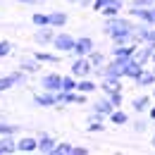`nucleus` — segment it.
I'll list each match as a JSON object with an SVG mask.
<instances>
[{"label": "nucleus", "instance_id": "1", "mask_svg": "<svg viewBox=\"0 0 155 155\" xmlns=\"http://www.w3.org/2000/svg\"><path fill=\"white\" fill-rule=\"evenodd\" d=\"M134 26H136V21H134V17H122V15H117V17H105V21H103V34L110 38L115 31H124V29H129V31H134Z\"/></svg>", "mask_w": 155, "mask_h": 155}, {"label": "nucleus", "instance_id": "2", "mask_svg": "<svg viewBox=\"0 0 155 155\" xmlns=\"http://www.w3.org/2000/svg\"><path fill=\"white\" fill-rule=\"evenodd\" d=\"M74 43H77V38L72 36V34H67V31H60V34H55V41H53V50L55 53H60V55H72V50H74Z\"/></svg>", "mask_w": 155, "mask_h": 155}, {"label": "nucleus", "instance_id": "3", "mask_svg": "<svg viewBox=\"0 0 155 155\" xmlns=\"http://www.w3.org/2000/svg\"><path fill=\"white\" fill-rule=\"evenodd\" d=\"M69 74H74L77 79H84V77H91L93 74V64L88 58H74L72 64H69Z\"/></svg>", "mask_w": 155, "mask_h": 155}, {"label": "nucleus", "instance_id": "4", "mask_svg": "<svg viewBox=\"0 0 155 155\" xmlns=\"http://www.w3.org/2000/svg\"><path fill=\"white\" fill-rule=\"evenodd\" d=\"M127 15L134 17V19L146 21V24H150V26H155V5L153 7H136V5H129V7H127Z\"/></svg>", "mask_w": 155, "mask_h": 155}, {"label": "nucleus", "instance_id": "5", "mask_svg": "<svg viewBox=\"0 0 155 155\" xmlns=\"http://www.w3.org/2000/svg\"><path fill=\"white\" fill-rule=\"evenodd\" d=\"M93 50H96V41L91 36H79L74 43V50H72V58H88Z\"/></svg>", "mask_w": 155, "mask_h": 155}, {"label": "nucleus", "instance_id": "6", "mask_svg": "<svg viewBox=\"0 0 155 155\" xmlns=\"http://www.w3.org/2000/svg\"><path fill=\"white\" fill-rule=\"evenodd\" d=\"M41 88H43V91H53V93L62 91V74H58V72L43 74V77H41Z\"/></svg>", "mask_w": 155, "mask_h": 155}, {"label": "nucleus", "instance_id": "7", "mask_svg": "<svg viewBox=\"0 0 155 155\" xmlns=\"http://www.w3.org/2000/svg\"><path fill=\"white\" fill-rule=\"evenodd\" d=\"M55 26H38L36 29V34H34V41L38 43V45H53V41H55Z\"/></svg>", "mask_w": 155, "mask_h": 155}, {"label": "nucleus", "instance_id": "8", "mask_svg": "<svg viewBox=\"0 0 155 155\" xmlns=\"http://www.w3.org/2000/svg\"><path fill=\"white\" fill-rule=\"evenodd\" d=\"M155 100L153 96H148V93H143V96H136L131 100V110H134L136 115H148V110H150V105H153Z\"/></svg>", "mask_w": 155, "mask_h": 155}, {"label": "nucleus", "instance_id": "9", "mask_svg": "<svg viewBox=\"0 0 155 155\" xmlns=\"http://www.w3.org/2000/svg\"><path fill=\"white\" fill-rule=\"evenodd\" d=\"M60 100H58V93H53V91H41L34 96V105L36 107H55Z\"/></svg>", "mask_w": 155, "mask_h": 155}, {"label": "nucleus", "instance_id": "10", "mask_svg": "<svg viewBox=\"0 0 155 155\" xmlns=\"http://www.w3.org/2000/svg\"><path fill=\"white\" fill-rule=\"evenodd\" d=\"M98 86H100L103 96H110L112 91H124V86H122V79H115V77H103L100 81H98Z\"/></svg>", "mask_w": 155, "mask_h": 155}, {"label": "nucleus", "instance_id": "11", "mask_svg": "<svg viewBox=\"0 0 155 155\" xmlns=\"http://www.w3.org/2000/svg\"><path fill=\"white\" fill-rule=\"evenodd\" d=\"M17 153H38V138L36 136L17 138Z\"/></svg>", "mask_w": 155, "mask_h": 155}, {"label": "nucleus", "instance_id": "12", "mask_svg": "<svg viewBox=\"0 0 155 155\" xmlns=\"http://www.w3.org/2000/svg\"><path fill=\"white\" fill-rule=\"evenodd\" d=\"M122 10H127V0H107V5L100 10L103 17H117L122 15Z\"/></svg>", "mask_w": 155, "mask_h": 155}, {"label": "nucleus", "instance_id": "13", "mask_svg": "<svg viewBox=\"0 0 155 155\" xmlns=\"http://www.w3.org/2000/svg\"><path fill=\"white\" fill-rule=\"evenodd\" d=\"M143 72H146V64H141L136 58H131L127 62V67H124V79H131V81H134V79H138Z\"/></svg>", "mask_w": 155, "mask_h": 155}, {"label": "nucleus", "instance_id": "14", "mask_svg": "<svg viewBox=\"0 0 155 155\" xmlns=\"http://www.w3.org/2000/svg\"><path fill=\"white\" fill-rule=\"evenodd\" d=\"M55 146H58L55 136H50V134H41V136H38V153H43V155H53Z\"/></svg>", "mask_w": 155, "mask_h": 155}, {"label": "nucleus", "instance_id": "15", "mask_svg": "<svg viewBox=\"0 0 155 155\" xmlns=\"http://www.w3.org/2000/svg\"><path fill=\"white\" fill-rule=\"evenodd\" d=\"M136 43H127V45H112L110 48V58H134L136 53Z\"/></svg>", "mask_w": 155, "mask_h": 155}, {"label": "nucleus", "instance_id": "16", "mask_svg": "<svg viewBox=\"0 0 155 155\" xmlns=\"http://www.w3.org/2000/svg\"><path fill=\"white\" fill-rule=\"evenodd\" d=\"M91 110H96V112H100V115L110 117L112 110H115V105H112V100H110L107 96H103V98H98L96 103H91Z\"/></svg>", "mask_w": 155, "mask_h": 155}, {"label": "nucleus", "instance_id": "17", "mask_svg": "<svg viewBox=\"0 0 155 155\" xmlns=\"http://www.w3.org/2000/svg\"><path fill=\"white\" fill-rule=\"evenodd\" d=\"M77 91L86 93V96H91V93L100 91V86H98V81L93 77H84V79H79V81H77Z\"/></svg>", "mask_w": 155, "mask_h": 155}, {"label": "nucleus", "instance_id": "18", "mask_svg": "<svg viewBox=\"0 0 155 155\" xmlns=\"http://www.w3.org/2000/svg\"><path fill=\"white\" fill-rule=\"evenodd\" d=\"M105 77H115V79H124V67L119 64V60L110 58L105 62Z\"/></svg>", "mask_w": 155, "mask_h": 155}, {"label": "nucleus", "instance_id": "19", "mask_svg": "<svg viewBox=\"0 0 155 155\" xmlns=\"http://www.w3.org/2000/svg\"><path fill=\"white\" fill-rule=\"evenodd\" d=\"M41 64H43V62L36 60L34 55H31V58H21L19 60V69H24L26 74H36V72H41Z\"/></svg>", "mask_w": 155, "mask_h": 155}, {"label": "nucleus", "instance_id": "20", "mask_svg": "<svg viewBox=\"0 0 155 155\" xmlns=\"http://www.w3.org/2000/svg\"><path fill=\"white\" fill-rule=\"evenodd\" d=\"M112 45H127V43H134V31H129V29H124V31H115L112 36Z\"/></svg>", "mask_w": 155, "mask_h": 155}, {"label": "nucleus", "instance_id": "21", "mask_svg": "<svg viewBox=\"0 0 155 155\" xmlns=\"http://www.w3.org/2000/svg\"><path fill=\"white\" fill-rule=\"evenodd\" d=\"M107 122L110 124H115V127H124V124H131V119H129V115L122 110V107H115L112 110V115L107 117Z\"/></svg>", "mask_w": 155, "mask_h": 155}, {"label": "nucleus", "instance_id": "22", "mask_svg": "<svg viewBox=\"0 0 155 155\" xmlns=\"http://www.w3.org/2000/svg\"><path fill=\"white\" fill-rule=\"evenodd\" d=\"M134 84L138 86V88H153L155 86V72L153 69H146L138 79H134Z\"/></svg>", "mask_w": 155, "mask_h": 155}, {"label": "nucleus", "instance_id": "23", "mask_svg": "<svg viewBox=\"0 0 155 155\" xmlns=\"http://www.w3.org/2000/svg\"><path fill=\"white\" fill-rule=\"evenodd\" d=\"M48 15H50V26H55V29H64L67 21H69L67 12H62V10H53V12H48Z\"/></svg>", "mask_w": 155, "mask_h": 155}, {"label": "nucleus", "instance_id": "24", "mask_svg": "<svg viewBox=\"0 0 155 155\" xmlns=\"http://www.w3.org/2000/svg\"><path fill=\"white\" fill-rule=\"evenodd\" d=\"M0 148H2V153L5 155H12V153H17V138L12 134H7V136H0Z\"/></svg>", "mask_w": 155, "mask_h": 155}, {"label": "nucleus", "instance_id": "25", "mask_svg": "<svg viewBox=\"0 0 155 155\" xmlns=\"http://www.w3.org/2000/svg\"><path fill=\"white\" fill-rule=\"evenodd\" d=\"M34 58L41 60L43 64H60V53H48V50H36Z\"/></svg>", "mask_w": 155, "mask_h": 155}, {"label": "nucleus", "instance_id": "26", "mask_svg": "<svg viewBox=\"0 0 155 155\" xmlns=\"http://www.w3.org/2000/svg\"><path fill=\"white\" fill-rule=\"evenodd\" d=\"M31 24L38 29V26H50V15H45V12H34L31 15Z\"/></svg>", "mask_w": 155, "mask_h": 155}, {"label": "nucleus", "instance_id": "27", "mask_svg": "<svg viewBox=\"0 0 155 155\" xmlns=\"http://www.w3.org/2000/svg\"><path fill=\"white\" fill-rule=\"evenodd\" d=\"M148 122H150V119H143V117L134 119V122H131V131H134V134H146V131H148Z\"/></svg>", "mask_w": 155, "mask_h": 155}, {"label": "nucleus", "instance_id": "28", "mask_svg": "<svg viewBox=\"0 0 155 155\" xmlns=\"http://www.w3.org/2000/svg\"><path fill=\"white\" fill-rule=\"evenodd\" d=\"M19 124H7V122H2V119H0V136H7V134H19Z\"/></svg>", "mask_w": 155, "mask_h": 155}, {"label": "nucleus", "instance_id": "29", "mask_svg": "<svg viewBox=\"0 0 155 155\" xmlns=\"http://www.w3.org/2000/svg\"><path fill=\"white\" fill-rule=\"evenodd\" d=\"M77 81L79 79L74 74H64L62 77V91H77Z\"/></svg>", "mask_w": 155, "mask_h": 155}, {"label": "nucleus", "instance_id": "30", "mask_svg": "<svg viewBox=\"0 0 155 155\" xmlns=\"http://www.w3.org/2000/svg\"><path fill=\"white\" fill-rule=\"evenodd\" d=\"M72 148H74V146H72L69 141H62V143L58 141V146H55L53 155H72Z\"/></svg>", "mask_w": 155, "mask_h": 155}, {"label": "nucleus", "instance_id": "31", "mask_svg": "<svg viewBox=\"0 0 155 155\" xmlns=\"http://www.w3.org/2000/svg\"><path fill=\"white\" fill-rule=\"evenodd\" d=\"M88 60H91V64H93V67H103V64L107 62V58H105L100 50H93V53L88 55Z\"/></svg>", "mask_w": 155, "mask_h": 155}, {"label": "nucleus", "instance_id": "32", "mask_svg": "<svg viewBox=\"0 0 155 155\" xmlns=\"http://www.w3.org/2000/svg\"><path fill=\"white\" fill-rule=\"evenodd\" d=\"M10 74H12V79H15V84H17V86H26V77H29V74H26L24 69L17 67V69H15V72H10Z\"/></svg>", "mask_w": 155, "mask_h": 155}, {"label": "nucleus", "instance_id": "33", "mask_svg": "<svg viewBox=\"0 0 155 155\" xmlns=\"http://www.w3.org/2000/svg\"><path fill=\"white\" fill-rule=\"evenodd\" d=\"M12 86H17V84H15V79H12V74H5V77H0V93L10 91Z\"/></svg>", "mask_w": 155, "mask_h": 155}, {"label": "nucleus", "instance_id": "34", "mask_svg": "<svg viewBox=\"0 0 155 155\" xmlns=\"http://www.w3.org/2000/svg\"><path fill=\"white\" fill-rule=\"evenodd\" d=\"M86 131L88 134H103L105 131V122H88L86 124Z\"/></svg>", "mask_w": 155, "mask_h": 155}, {"label": "nucleus", "instance_id": "35", "mask_svg": "<svg viewBox=\"0 0 155 155\" xmlns=\"http://www.w3.org/2000/svg\"><path fill=\"white\" fill-rule=\"evenodd\" d=\"M107 98L112 100V105H115V107H122V105H124V91H112Z\"/></svg>", "mask_w": 155, "mask_h": 155}, {"label": "nucleus", "instance_id": "36", "mask_svg": "<svg viewBox=\"0 0 155 155\" xmlns=\"http://www.w3.org/2000/svg\"><path fill=\"white\" fill-rule=\"evenodd\" d=\"M10 53H12V43L10 41H0V60L7 58Z\"/></svg>", "mask_w": 155, "mask_h": 155}, {"label": "nucleus", "instance_id": "37", "mask_svg": "<svg viewBox=\"0 0 155 155\" xmlns=\"http://www.w3.org/2000/svg\"><path fill=\"white\" fill-rule=\"evenodd\" d=\"M129 5H136V7H153L155 0H129Z\"/></svg>", "mask_w": 155, "mask_h": 155}, {"label": "nucleus", "instance_id": "38", "mask_svg": "<svg viewBox=\"0 0 155 155\" xmlns=\"http://www.w3.org/2000/svg\"><path fill=\"white\" fill-rule=\"evenodd\" d=\"M88 153H91V150H88L86 146H74V148H72V155H88Z\"/></svg>", "mask_w": 155, "mask_h": 155}, {"label": "nucleus", "instance_id": "39", "mask_svg": "<svg viewBox=\"0 0 155 155\" xmlns=\"http://www.w3.org/2000/svg\"><path fill=\"white\" fill-rule=\"evenodd\" d=\"M105 5H107V0H93V5H91V10H93V12H100V10L105 7Z\"/></svg>", "mask_w": 155, "mask_h": 155}, {"label": "nucleus", "instance_id": "40", "mask_svg": "<svg viewBox=\"0 0 155 155\" xmlns=\"http://www.w3.org/2000/svg\"><path fill=\"white\" fill-rule=\"evenodd\" d=\"M67 2H74L79 7H91V5H93V0H67Z\"/></svg>", "mask_w": 155, "mask_h": 155}, {"label": "nucleus", "instance_id": "41", "mask_svg": "<svg viewBox=\"0 0 155 155\" xmlns=\"http://www.w3.org/2000/svg\"><path fill=\"white\" fill-rule=\"evenodd\" d=\"M17 2H24V5H38V2H45V0H17Z\"/></svg>", "mask_w": 155, "mask_h": 155}, {"label": "nucleus", "instance_id": "42", "mask_svg": "<svg viewBox=\"0 0 155 155\" xmlns=\"http://www.w3.org/2000/svg\"><path fill=\"white\" fill-rule=\"evenodd\" d=\"M148 119L155 124V105H150V110H148Z\"/></svg>", "mask_w": 155, "mask_h": 155}, {"label": "nucleus", "instance_id": "43", "mask_svg": "<svg viewBox=\"0 0 155 155\" xmlns=\"http://www.w3.org/2000/svg\"><path fill=\"white\" fill-rule=\"evenodd\" d=\"M150 146H153V148H155V134H153V138H150Z\"/></svg>", "mask_w": 155, "mask_h": 155}, {"label": "nucleus", "instance_id": "44", "mask_svg": "<svg viewBox=\"0 0 155 155\" xmlns=\"http://www.w3.org/2000/svg\"><path fill=\"white\" fill-rule=\"evenodd\" d=\"M150 96H153V100H155V86H153V93H150Z\"/></svg>", "mask_w": 155, "mask_h": 155}, {"label": "nucleus", "instance_id": "45", "mask_svg": "<svg viewBox=\"0 0 155 155\" xmlns=\"http://www.w3.org/2000/svg\"><path fill=\"white\" fill-rule=\"evenodd\" d=\"M150 62H153V64H155V53H153V60H150Z\"/></svg>", "mask_w": 155, "mask_h": 155}, {"label": "nucleus", "instance_id": "46", "mask_svg": "<svg viewBox=\"0 0 155 155\" xmlns=\"http://www.w3.org/2000/svg\"><path fill=\"white\" fill-rule=\"evenodd\" d=\"M150 69H153V72H155V64H153V67H150Z\"/></svg>", "mask_w": 155, "mask_h": 155}]
</instances>
